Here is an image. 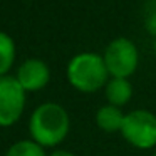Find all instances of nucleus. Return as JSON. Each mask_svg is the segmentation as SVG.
Here are the masks:
<instances>
[{
	"instance_id": "4",
	"label": "nucleus",
	"mask_w": 156,
	"mask_h": 156,
	"mask_svg": "<svg viewBox=\"0 0 156 156\" xmlns=\"http://www.w3.org/2000/svg\"><path fill=\"white\" fill-rule=\"evenodd\" d=\"M104 62L109 74L112 77H122L128 79L136 71L139 62V54L136 45L129 39L119 37L109 42L104 52Z\"/></svg>"
},
{
	"instance_id": "7",
	"label": "nucleus",
	"mask_w": 156,
	"mask_h": 156,
	"mask_svg": "<svg viewBox=\"0 0 156 156\" xmlns=\"http://www.w3.org/2000/svg\"><path fill=\"white\" fill-rule=\"evenodd\" d=\"M124 118H126V114H122L121 108L112 106V104L102 106L96 112V122L106 133H118V131L121 133Z\"/></svg>"
},
{
	"instance_id": "2",
	"label": "nucleus",
	"mask_w": 156,
	"mask_h": 156,
	"mask_svg": "<svg viewBox=\"0 0 156 156\" xmlns=\"http://www.w3.org/2000/svg\"><path fill=\"white\" fill-rule=\"evenodd\" d=\"M67 81L81 92H96L108 84L109 71L104 57L94 52H82L72 57L67 64Z\"/></svg>"
},
{
	"instance_id": "8",
	"label": "nucleus",
	"mask_w": 156,
	"mask_h": 156,
	"mask_svg": "<svg viewBox=\"0 0 156 156\" xmlns=\"http://www.w3.org/2000/svg\"><path fill=\"white\" fill-rule=\"evenodd\" d=\"M133 96V86L128 79L122 77H112L106 84V99L112 106H124Z\"/></svg>"
},
{
	"instance_id": "6",
	"label": "nucleus",
	"mask_w": 156,
	"mask_h": 156,
	"mask_svg": "<svg viewBox=\"0 0 156 156\" xmlns=\"http://www.w3.org/2000/svg\"><path fill=\"white\" fill-rule=\"evenodd\" d=\"M15 77L25 89V92H35L47 86L51 79V71L49 66L41 59H27L20 64Z\"/></svg>"
},
{
	"instance_id": "1",
	"label": "nucleus",
	"mask_w": 156,
	"mask_h": 156,
	"mask_svg": "<svg viewBox=\"0 0 156 156\" xmlns=\"http://www.w3.org/2000/svg\"><path fill=\"white\" fill-rule=\"evenodd\" d=\"M69 114L62 106L55 102H45L32 112L29 131L32 141L41 144L42 148L57 146L69 133Z\"/></svg>"
},
{
	"instance_id": "13",
	"label": "nucleus",
	"mask_w": 156,
	"mask_h": 156,
	"mask_svg": "<svg viewBox=\"0 0 156 156\" xmlns=\"http://www.w3.org/2000/svg\"><path fill=\"white\" fill-rule=\"evenodd\" d=\"M154 156H156V154H154Z\"/></svg>"
},
{
	"instance_id": "12",
	"label": "nucleus",
	"mask_w": 156,
	"mask_h": 156,
	"mask_svg": "<svg viewBox=\"0 0 156 156\" xmlns=\"http://www.w3.org/2000/svg\"><path fill=\"white\" fill-rule=\"evenodd\" d=\"M154 51H156V39H154Z\"/></svg>"
},
{
	"instance_id": "11",
	"label": "nucleus",
	"mask_w": 156,
	"mask_h": 156,
	"mask_svg": "<svg viewBox=\"0 0 156 156\" xmlns=\"http://www.w3.org/2000/svg\"><path fill=\"white\" fill-rule=\"evenodd\" d=\"M51 156H76V154H72V153H69V151H64V149H59V151L52 153Z\"/></svg>"
},
{
	"instance_id": "10",
	"label": "nucleus",
	"mask_w": 156,
	"mask_h": 156,
	"mask_svg": "<svg viewBox=\"0 0 156 156\" xmlns=\"http://www.w3.org/2000/svg\"><path fill=\"white\" fill-rule=\"evenodd\" d=\"M5 156H45L44 148L32 139H24L9 148Z\"/></svg>"
},
{
	"instance_id": "5",
	"label": "nucleus",
	"mask_w": 156,
	"mask_h": 156,
	"mask_svg": "<svg viewBox=\"0 0 156 156\" xmlns=\"http://www.w3.org/2000/svg\"><path fill=\"white\" fill-rule=\"evenodd\" d=\"M25 108V89L14 76H0V126H12Z\"/></svg>"
},
{
	"instance_id": "3",
	"label": "nucleus",
	"mask_w": 156,
	"mask_h": 156,
	"mask_svg": "<svg viewBox=\"0 0 156 156\" xmlns=\"http://www.w3.org/2000/svg\"><path fill=\"white\" fill-rule=\"evenodd\" d=\"M121 134L134 148H153L156 144V116L146 109L128 112L122 122Z\"/></svg>"
},
{
	"instance_id": "9",
	"label": "nucleus",
	"mask_w": 156,
	"mask_h": 156,
	"mask_svg": "<svg viewBox=\"0 0 156 156\" xmlns=\"http://www.w3.org/2000/svg\"><path fill=\"white\" fill-rule=\"evenodd\" d=\"M15 61V44L10 35L0 32V76H7Z\"/></svg>"
}]
</instances>
